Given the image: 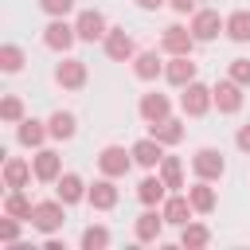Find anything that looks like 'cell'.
I'll use <instances>...</instances> for the list:
<instances>
[{
    "mask_svg": "<svg viewBox=\"0 0 250 250\" xmlns=\"http://www.w3.org/2000/svg\"><path fill=\"white\" fill-rule=\"evenodd\" d=\"M215 109V86H207V82H188L184 90H180V113L184 117H207Z\"/></svg>",
    "mask_w": 250,
    "mask_h": 250,
    "instance_id": "obj_1",
    "label": "cell"
},
{
    "mask_svg": "<svg viewBox=\"0 0 250 250\" xmlns=\"http://www.w3.org/2000/svg\"><path fill=\"white\" fill-rule=\"evenodd\" d=\"M31 230L39 234H59L62 223H66V203L55 195V199H35V211H31Z\"/></svg>",
    "mask_w": 250,
    "mask_h": 250,
    "instance_id": "obj_2",
    "label": "cell"
},
{
    "mask_svg": "<svg viewBox=\"0 0 250 250\" xmlns=\"http://www.w3.org/2000/svg\"><path fill=\"white\" fill-rule=\"evenodd\" d=\"M191 172H195V180L219 184V180L227 176V156H223V148H211V145L195 148V152H191Z\"/></svg>",
    "mask_w": 250,
    "mask_h": 250,
    "instance_id": "obj_3",
    "label": "cell"
},
{
    "mask_svg": "<svg viewBox=\"0 0 250 250\" xmlns=\"http://www.w3.org/2000/svg\"><path fill=\"white\" fill-rule=\"evenodd\" d=\"M188 27H191L195 43H215V39L227 31V16H219L215 8H195L191 20H188Z\"/></svg>",
    "mask_w": 250,
    "mask_h": 250,
    "instance_id": "obj_4",
    "label": "cell"
},
{
    "mask_svg": "<svg viewBox=\"0 0 250 250\" xmlns=\"http://www.w3.org/2000/svg\"><path fill=\"white\" fill-rule=\"evenodd\" d=\"M90 82V66H86V59H78V55H62L59 62H55V86H62V90H82Z\"/></svg>",
    "mask_w": 250,
    "mask_h": 250,
    "instance_id": "obj_5",
    "label": "cell"
},
{
    "mask_svg": "<svg viewBox=\"0 0 250 250\" xmlns=\"http://www.w3.org/2000/svg\"><path fill=\"white\" fill-rule=\"evenodd\" d=\"M94 164H98V176L125 180V176H129V168H133V152H129L125 145H105V148L94 156Z\"/></svg>",
    "mask_w": 250,
    "mask_h": 250,
    "instance_id": "obj_6",
    "label": "cell"
},
{
    "mask_svg": "<svg viewBox=\"0 0 250 250\" xmlns=\"http://www.w3.org/2000/svg\"><path fill=\"white\" fill-rule=\"evenodd\" d=\"M74 31H78V43H102L105 31H109V20L98 8H78L74 12Z\"/></svg>",
    "mask_w": 250,
    "mask_h": 250,
    "instance_id": "obj_7",
    "label": "cell"
},
{
    "mask_svg": "<svg viewBox=\"0 0 250 250\" xmlns=\"http://www.w3.org/2000/svg\"><path fill=\"white\" fill-rule=\"evenodd\" d=\"M78 43V31H74V20H47L43 27V47L55 51V55H70V47Z\"/></svg>",
    "mask_w": 250,
    "mask_h": 250,
    "instance_id": "obj_8",
    "label": "cell"
},
{
    "mask_svg": "<svg viewBox=\"0 0 250 250\" xmlns=\"http://www.w3.org/2000/svg\"><path fill=\"white\" fill-rule=\"evenodd\" d=\"M102 51H105V59H109V62H133L137 43H133V35H129L125 27H109V31H105V39H102Z\"/></svg>",
    "mask_w": 250,
    "mask_h": 250,
    "instance_id": "obj_9",
    "label": "cell"
},
{
    "mask_svg": "<svg viewBox=\"0 0 250 250\" xmlns=\"http://www.w3.org/2000/svg\"><path fill=\"white\" fill-rule=\"evenodd\" d=\"M195 78H199V62H191V55H168V62H164V82L168 86L184 90Z\"/></svg>",
    "mask_w": 250,
    "mask_h": 250,
    "instance_id": "obj_10",
    "label": "cell"
},
{
    "mask_svg": "<svg viewBox=\"0 0 250 250\" xmlns=\"http://www.w3.org/2000/svg\"><path fill=\"white\" fill-rule=\"evenodd\" d=\"M242 90H246V86H238L234 78H219V82H215V109H219L223 117H234V113L242 109V102H246Z\"/></svg>",
    "mask_w": 250,
    "mask_h": 250,
    "instance_id": "obj_11",
    "label": "cell"
},
{
    "mask_svg": "<svg viewBox=\"0 0 250 250\" xmlns=\"http://www.w3.org/2000/svg\"><path fill=\"white\" fill-rule=\"evenodd\" d=\"M129 152H133V164H137V168H145V172H156L168 148H164V145H160V141H156V137L148 133V137L133 141V145H129Z\"/></svg>",
    "mask_w": 250,
    "mask_h": 250,
    "instance_id": "obj_12",
    "label": "cell"
},
{
    "mask_svg": "<svg viewBox=\"0 0 250 250\" xmlns=\"http://www.w3.org/2000/svg\"><path fill=\"white\" fill-rule=\"evenodd\" d=\"M117 199H121V188H117L113 176H98V180L90 184V191H86V203H90L94 211H113Z\"/></svg>",
    "mask_w": 250,
    "mask_h": 250,
    "instance_id": "obj_13",
    "label": "cell"
},
{
    "mask_svg": "<svg viewBox=\"0 0 250 250\" xmlns=\"http://www.w3.org/2000/svg\"><path fill=\"white\" fill-rule=\"evenodd\" d=\"M164 211L160 207H145L137 219H133V238L137 242H160V234H164Z\"/></svg>",
    "mask_w": 250,
    "mask_h": 250,
    "instance_id": "obj_14",
    "label": "cell"
},
{
    "mask_svg": "<svg viewBox=\"0 0 250 250\" xmlns=\"http://www.w3.org/2000/svg\"><path fill=\"white\" fill-rule=\"evenodd\" d=\"M160 51H164V55H191V51H195V35H191V27H184V23H168V27L160 31Z\"/></svg>",
    "mask_w": 250,
    "mask_h": 250,
    "instance_id": "obj_15",
    "label": "cell"
},
{
    "mask_svg": "<svg viewBox=\"0 0 250 250\" xmlns=\"http://www.w3.org/2000/svg\"><path fill=\"white\" fill-rule=\"evenodd\" d=\"M133 78H137V82H156V78H164V51H160V47L137 51V55H133Z\"/></svg>",
    "mask_w": 250,
    "mask_h": 250,
    "instance_id": "obj_16",
    "label": "cell"
},
{
    "mask_svg": "<svg viewBox=\"0 0 250 250\" xmlns=\"http://www.w3.org/2000/svg\"><path fill=\"white\" fill-rule=\"evenodd\" d=\"M137 113H141V121H145V125H156V121L172 117V98H168V94H160V90H148V94H141Z\"/></svg>",
    "mask_w": 250,
    "mask_h": 250,
    "instance_id": "obj_17",
    "label": "cell"
},
{
    "mask_svg": "<svg viewBox=\"0 0 250 250\" xmlns=\"http://www.w3.org/2000/svg\"><path fill=\"white\" fill-rule=\"evenodd\" d=\"M31 168H35V180L39 184H55L59 176H62V156H59V148H35L31 152Z\"/></svg>",
    "mask_w": 250,
    "mask_h": 250,
    "instance_id": "obj_18",
    "label": "cell"
},
{
    "mask_svg": "<svg viewBox=\"0 0 250 250\" xmlns=\"http://www.w3.org/2000/svg\"><path fill=\"white\" fill-rule=\"evenodd\" d=\"M51 141V129H47V121H39V117H23L20 125H16V145L20 148H43Z\"/></svg>",
    "mask_w": 250,
    "mask_h": 250,
    "instance_id": "obj_19",
    "label": "cell"
},
{
    "mask_svg": "<svg viewBox=\"0 0 250 250\" xmlns=\"http://www.w3.org/2000/svg\"><path fill=\"white\" fill-rule=\"evenodd\" d=\"M160 211H164V223L168 227H184V223L195 219V207H191L188 191H168V199L160 203Z\"/></svg>",
    "mask_w": 250,
    "mask_h": 250,
    "instance_id": "obj_20",
    "label": "cell"
},
{
    "mask_svg": "<svg viewBox=\"0 0 250 250\" xmlns=\"http://www.w3.org/2000/svg\"><path fill=\"white\" fill-rule=\"evenodd\" d=\"M0 180H4V188H27L35 180V168H31L27 156H8L0 164Z\"/></svg>",
    "mask_w": 250,
    "mask_h": 250,
    "instance_id": "obj_21",
    "label": "cell"
},
{
    "mask_svg": "<svg viewBox=\"0 0 250 250\" xmlns=\"http://www.w3.org/2000/svg\"><path fill=\"white\" fill-rule=\"evenodd\" d=\"M86 191H90V184L78 176V172H62L59 180H55V195L66 203V207H74V203H82L86 199Z\"/></svg>",
    "mask_w": 250,
    "mask_h": 250,
    "instance_id": "obj_22",
    "label": "cell"
},
{
    "mask_svg": "<svg viewBox=\"0 0 250 250\" xmlns=\"http://www.w3.org/2000/svg\"><path fill=\"white\" fill-rule=\"evenodd\" d=\"M137 199H141V207H160V203L168 199V184L160 180V172H145V176H141Z\"/></svg>",
    "mask_w": 250,
    "mask_h": 250,
    "instance_id": "obj_23",
    "label": "cell"
},
{
    "mask_svg": "<svg viewBox=\"0 0 250 250\" xmlns=\"http://www.w3.org/2000/svg\"><path fill=\"white\" fill-rule=\"evenodd\" d=\"M148 133L164 145V148H176L184 137H188V125L180 121V117H164V121H156V125H148Z\"/></svg>",
    "mask_w": 250,
    "mask_h": 250,
    "instance_id": "obj_24",
    "label": "cell"
},
{
    "mask_svg": "<svg viewBox=\"0 0 250 250\" xmlns=\"http://www.w3.org/2000/svg\"><path fill=\"white\" fill-rule=\"evenodd\" d=\"M188 199H191L195 215H211V211L219 207V191L211 188V180H195V184L188 188Z\"/></svg>",
    "mask_w": 250,
    "mask_h": 250,
    "instance_id": "obj_25",
    "label": "cell"
},
{
    "mask_svg": "<svg viewBox=\"0 0 250 250\" xmlns=\"http://www.w3.org/2000/svg\"><path fill=\"white\" fill-rule=\"evenodd\" d=\"M47 129H51V141H74V133H78V117L70 113V109H55L51 117H47Z\"/></svg>",
    "mask_w": 250,
    "mask_h": 250,
    "instance_id": "obj_26",
    "label": "cell"
},
{
    "mask_svg": "<svg viewBox=\"0 0 250 250\" xmlns=\"http://www.w3.org/2000/svg\"><path fill=\"white\" fill-rule=\"evenodd\" d=\"M31 211H35V199L27 195V188H8V195H4V215H16V219H31Z\"/></svg>",
    "mask_w": 250,
    "mask_h": 250,
    "instance_id": "obj_27",
    "label": "cell"
},
{
    "mask_svg": "<svg viewBox=\"0 0 250 250\" xmlns=\"http://www.w3.org/2000/svg\"><path fill=\"white\" fill-rule=\"evenodd\" d=\"M180 246H184V250H203V246H211V227L199 223V219L184 223V227H180Z\"/></svg>",
    "mask_w": 250,
    "mask_h": 250,
    "instance_id": "obj_28",
    "label": "cell"
},
{
    "mask_svg": "<svg viewBox=\"0 0 250 250\" xmlns=\"http://www.w3.org/2000/svg\"><path fill=\"white\" fill-rule=\"evenodd\" d=\"M230 43H250V8H234L227 12V31H223Z\"/></svg>",
    "mask_w": 250,
    "mask_h": 250,
    "instance_id": "obj_29",
    "label": "cell"
},
{
    "mask_svg": "<svg viewBox=\"0 0 250 250\" xmlns=\"http://www.w3.org/2000/svg\"><path fill=\"white\" fill-rule=\"evenodd\" d=\"M156 172H160V180L168 184V191H184V160H180V156H168V152H164V160H160Z\"/></svg>",
    "mask_w": 250,
    "mask_h": 250,
    "instance_id": "obj_30",
    "label": "cell"
},
{
    "mask_svg": "<svg viewBox=\"0 0 250 250\" xmlns=\"http://www.w3.org/2000/svg\"><path fill=\"white\" fill-rule=\"evenodd\" d=\"M23 62H27V51L20 43H0V70L4 74H20Z\"/></svg>",
    "mask_w": 250,
    "mask_h": 250,
    "instance_id": "obj_31",
    "label": "cell"
},
{
    "mask_svg": "<svg viewBox=\"0 0 250 250\" xmlns=\"http://www.w3.org/2000/svg\"><path fill=\"white\" fill-rule=\"evenodd\" d=\"M113 242V234H109V227H102V223H90L82 234H78V246L82 250H105Z\"/></svg>",
    "mask_w": 250,
    "mask_h": 250,
    "instance_id": "obj_32",
    "label": "cell"
},
{
    "mask_svg": "<svg viewBox=\"0 0 250 250\" xmlns=\"http://www.w3.org/2000/svg\"><path fill=\"white\" fill-rule=\"evenodd\" d=\"M23 117H27L23 98H20V94H4V98H0V121H4V125H20Z\"/></svg>",
    "mask_w": 250,
    "mask_h": 250,
    "instance_id": "obj_33",
    "label": "cell"
},
{
    "mask_svg": "<svg viewBox=\"0 0 250 250\" xmlns=\"http://www.w3.org/2000/svg\"><path fill=\"white\" fill-rule=\"evenodd\" d=\"M39 12H43L47 20H62V16L74 12V0H39Z\"/></svg>",
    "mask_w": 250,
    "mask_h": 250,
    "instance_id": "obj_34",
    "label": "cell"
},
{
    "mask_svg": "<svg viewBox=\"0 0 250 250\" xmlns=\"http://www.w3.org/2000/svg\"><path fill=\"white\" fill-rule=\"evenodd\" d=\"M20 227H23V219H16V215H4V219H0V242H4V246L20 242Z\"/></svg>",
    "mask_w": 250,
    "mask_h": 250,
    "instance_id": "obj_35",
    "label": "cell"
},
{
    "mask_svg": "<svg viewBox=\"0 0 250 250\" xmlns=\"http://www.w3.org/2000/svg\"><path fill=\"white\" fill-rule=\"evenodd\" d=\"M227 78H234L238 86H250V59H230L227 62Z\"/></svg>",
    "mask_w": 250,
    "mask_h": 250,
    "instance_id": "obj_36",
    "label": "cell"
},
{
    "mask_svg": "<svg viewBox=\"0 0 250 250\" xmlns=\"http://www.w3.org/2000/svg\"><path fill=\"white\" fill-rule=\"evenodd\" d=\"M234 148H238V152H246V156H250V121H246V125H238V129H234Z\"/></svg>",
    "mask_w": 250,
    "mask_h": 250,
    "instance_id": "obj_37",
    "label": "cell"
},
{
    "mask_svg": "<svg viewBox=\"0 0 250 250\" xmlns=\"http://www.w3.org/2000/svg\"><path fill=\"white\" fill-rule=\"evenodd\" d=\"M168 8H172L176 16H191V12L199 8V0H168Z\"/></svg>",
    "mask_w": 250,
    "mask_h": 250,
    "instance_id": "obj_38",
    "label": "cell"
},
{
    "mask_svg": "<svg viewBox=\"0 0 250 250\" xmlns=\"http://www.w3.org/2000/svg\"><path fill=\"white\" fill-rule=\"evenodd\" d=\"M133 4H137L141 12H156V8H164L168 0H133Z\"/></svg>",
    "mask_w": 250,
    "mask_h": 250,
    "instance_id": "obj_39",
    "label": "cell"
}]
</instances>
